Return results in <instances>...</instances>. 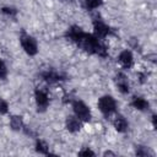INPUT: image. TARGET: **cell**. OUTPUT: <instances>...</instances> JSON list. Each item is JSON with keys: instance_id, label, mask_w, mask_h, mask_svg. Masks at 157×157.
<instances>
[{"instance_id": "1", "label": "cell", "mask_w": 157, "mask_h": 157, "mask_svg": "<svg viewBox=\"0 0 157 157\" xmlns=\"http://www.w3.org/2000/svg\"><path fill=\"white\" fill-rule=\"evenodd\" d=\"M66 38L72 43H75L86 53L98 55L101 58L108 56V49L102 43V39H98L94 34L83 32V29L78 26H71L66 31Z\"/></svg>"}, {"instance_id": "2", "label": "cell", "mask_w": 157, "mask_h": 157, "mask_svg": "<svg viewBox=\"0 0 157 157\" xmlns=\"http://www.w3.org/2000/svg\"><path fill=\"white\" fill-rule=\"evenodd\" d=\"M98 109L101 110V113L104 115V117H110L115 110H117V102L115 99L109 96V94H105V96H102L99 99H98Z\"/></svg>"}, {"instance_id": "3", "label": "cell", "mask_w": 157, "mask_h": 157, "mask_svg": "<svg viewBox=\"0 0 157 157\" xmlns=\"http://www.w3.org/2000/svg\"><path fill=\"white\" fill-rule=\"evenodd\" d=\"M72 109L75 113V117L78 118L82 123H87L91 120L92 114L90 108L87 107V104L85 102H82L81 99H75L72 101Z\"/></svg>"}, {"instance_id": "4", "label": "cell", "mask_w": 157, "mask_h": 157, "mask_svg": "<svg viewBox=\"0 0 157 157\" xmlns=\"http://www.w3.org/2000/svg\"><path fill=\"white\" fill-rule=\"evenodd\" d=\"M20 42H21V45H22L23 50L29 56H33V55H36L38 53V43L34 39V37H32L31 34L22 33L20 36Z\"/></svg>"}, {"instance_id": "5", "label": "cell", "mask_w": 157, "mask_h": 157, "mask_svg": "<svg viewBox=\"0 0 157 157\" xmlns=\"http://www.w3.org/2000/svg\"><path fill=\"white\" fill-rule=\"evenodd\" d=\"M93 29H94V36L98 38V39H103L105 38L107 36H109L112 33V29L101 18V17H96L93 18Z\"/></svg>"}, {"instance_id": "6", "label": "cell", "mask_w": 157, "mask_h": 157, "mask_svg": "<svg viewBox=\"0 0 157 157\" xmlns=\"http://www.w3.org/2000/svg\"><path fill=\"white\" fill-rule=\"evenodd\" d=\"M34 101H36V104L38 107V110L39 112H44L47 108H48V104H49V96H48V92L45 90H42V88H37L34 91Z\"/></svg>"}, {"instance_id": "7", "label": "cell", "mask_w": 157, "mask_h": 157, "mask_svg": "<svg viewBox=\"0 0 157 157\" xmlns=\"http://www.w3.org/2000/svg\"><path fill=\"white\" fill-rule=\"evenodd\" d=\"M40 77L43 81H45L48 83H56V82L65 80V76L55 70H45L40 74Z\"/></svg>"}, {"instance_id": "8", "label": "cell", "mask_w": 157, "mask_h": 157, "mask_svg": "<svg viewBox=\"0 0 157 157\" xmlns=\"http://www.w3.org/2000/svg\"><path fill=\"white\" fill-rule=\"evenodd\" d=\"M118 61L120 63V65H121L123 67L130 69V67L132 66V64H134V55H132V53H131L130 50L124 49V50H121V52L119 53V55H118Z\"/></svg>"}, {"instance_id": "9", "label": "cell", "mask_w": 157, "mask_h": 157, "mask_svg": "<svg viewBox=\"0 0 157 157\" xmlns=\"http://www.w3.org/2000/svg\"><path fill=\"white\" fill-rule=\"evenodd\" d=\"M115 83H117V87L118 90L120 91V93L123 94H126L129 93L130 91V85H129V81H128V77L123 72H119L115 77Z\"/></svg>"}, {"instance_id": "10", "label": "cell", "mask_w": 157, "mask_h": 157, "mask_svg": "<svg viewBox=\"0 0 157 157\" xmlns=\"http://www.w3.org/2000/svg\"><path fill=\"white\" fill-rule=\"evenodd\" d=\"M65 126H66V129L70 132L75 134V132H78L81 130L82 121L78 118H76V117H67L66 118V121H65Z\"/></svg>"}, {"instance_id": "11", "label": "cell", "mask_w": 157, "mask_h": 157, "mask_svg": "<svg viewBox=\"0 0 157 157\" xmlns=\"http://www.w3.org/2000/svg\"><path fill=\"white\" fill-rule=\"evenodd\" d=\"M113 126L118 132H125L129 129V123L123 115H115L113 119Z\"/></svg>"}, {"instance_id": "12", "label": "cell", "mask_w": 157, "mask_h": 157, "mask_svg": "<svg viewBox=\"0 0 157 157\" xmlns=\"http://www.w3.org/2000/svg\"><path fill=\"white\" fill-rule=\"evenodd\" d=\"M131 105L137 109V110H147L150 104L144 98V97H140V96H134L132 99H131Z\"/></svg>"}, {"instance_id": "13", "label": "cell", "mask_w": 157, "mask_h": 157, "mask_svg": "<svg viewBox=\"0 0 157 157\" xmlns=\"http://www.w3.org/2000/svg\"><path fill=\"white\" fill-rule=\"evenodd\" d=\"M10 126H11V129L15 130V131L23 130V129H25V124H23V119H22V117L12 115V117L10 118Z\"/></svg>"}, {"instance_id": "14", "label": "cell", "mask_w": 157, "mask_h": 157, "mask_svg": "<svg viewBox=\"0 0 157 157\" xmlns=\"http://www.w3.org/2000/svg\"><path fill=\"white\" fill-rule=\"evenodd\" d=\"M36 151L42 153V155H48L49 153V146H48V144L45 141L38 139L36 141Z\"/></svg>"}, {"instance_id": "15", "label": "cell", "mask_w": 157, "mask_h": 157, "mask_svg": "<svg viewBox=\"0 0 157 157\" xmlns=\"http://www.w3.org/2000/svg\"><path fill=\"white\" fill-rule=\"evenodd\" d=\"M103 4V0H85V7L87 10H96Z\"/></svg>"}, {"instance_id": "16", "label": "cell", "mask_w": 157, "mask_h": 157, "mask_svg": "<svg viewBox=\"0 0 157 157\" xmlns=\"http://www.w3.org/2000/svg\"><path fill=\"white\" fill-rule=\"evenodd\" d=\"M0 11H1L4 15L9 16V17H15V16L17 15V10H16L15 7H12V6H2V7L0 9Z\"/></svg>"}, {"instance_id": "17", "label": "cell", "mask_w": 157, "mask_h": 157, "mask_svg": "<svg viewBox=\"0 0 157 157\" xmlns=\"http://www.w3.org/2000/svg\"><path fill=\"white\" fill-rule=\"evenodd\" d=\"M135 153H136L137 156H142V157L152 155V152H151L147 147H145V146H137V147H136V152H135Z\"/></svg>"}, {"instance_id": "18", "label": "cell", "mask_w": 157, "mask_h": 157, "mask_svg": "<svg viewBox=\"0 0 157 157\" xmlns=\"http://www.w3.org/2000/svg\"><path fill=\"white\" fill-rule=\"evenodd\" d=\"M6 77H7V67H6V64L0 59V78L5 80Z\"/></svg>"}, {"instance_id": "19", "label": "cell", "mask_w": 157, "mask_h": 157, "mask_svg": "<svg viewBox=\"0 0 157 157\" xmlns=\"http://www.w3.org/2000/svg\"><path fill=\"white\" fill-rule=\"evenodd\" d=\"M9 112V104L7 102L0 97V114H6Z\"/></svg>"}, {"instance_id": "20", "label": "cell", "mask_w": 157, "mask_h": 157, "mask_svg": "<svg viewBox=\"0 0 157 157\" xmlns=\"http://www.w3.org/2000/svg\"><path fill=\"white\" fill-rule=\"evenodd\" d=\"M78 155H80V156H94V152H93L92 150H90L88 147H86V148L81 150V151L78 152Z\"/></svg>"}]
</instances>
